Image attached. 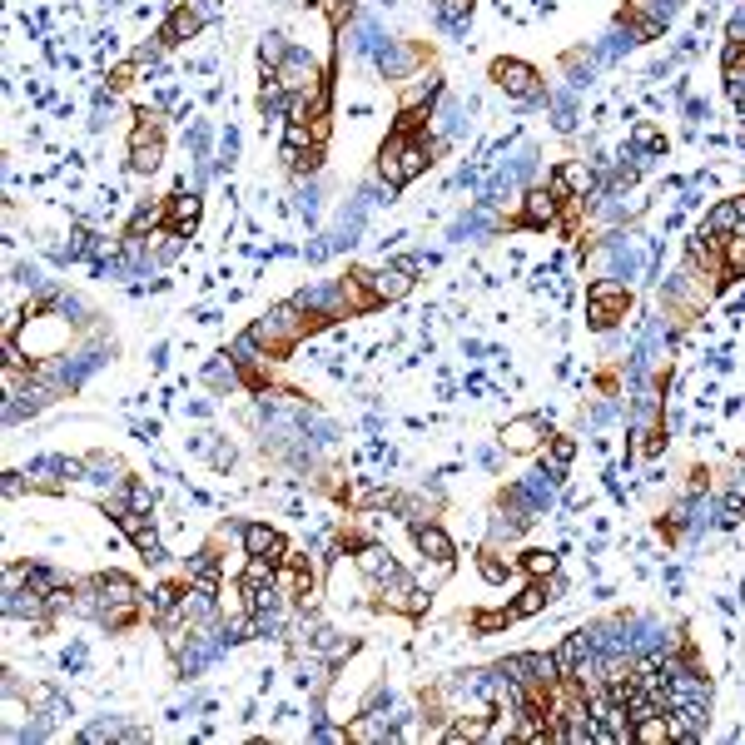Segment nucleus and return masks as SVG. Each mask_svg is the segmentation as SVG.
I'll use <instances>...</instances> for the list:
<instances>
[{
	"mask_svg": "<svg viewBox=\"0 0 745 745\" xmlns=\"http://www.w3.org/2000/svg\"><path fill=\"white\" fill-rule=\"evenodd\" d=\"M313 328H318V318H313V313H308L298 298H289V303H274L269 313H259V318L249 323V333H254V338H259V343H264L274 358H289V353H294V348L308 338V333H313Z\"/></svg>",
	"mask_w": 745,
	"mask_h": 745,
	"instance_id": "1",
	"label": "nucleus"
},
{
	"mask_svg": "<svg viewBox=\"0 0 745 745\" xmlns=\"http://www.w3.org/2000/svg\"><path fill=\"white\" fill-rule=\"evenodd\" d=\"M438 149H443V140H428V135H388L378 149V174L388 179V189H398V184L418 179Z\"/></svg>",
	"mask_w": 745,
	"mask_h": 745,
	"instance_id": "2",
	"label": "nucleus"
},
{
	"mask_svg": "<svg viewBox=\"0 0 745 745\" xmlns=\"http://www.w3.org/2000/svg\"><path fill=\"white\" fill-rule=\"evenodd\" d=\"M294 298L318 318V328L353 313V284H348V274H343V279H323V284H313V289H303V294H294Z\"/></svg>",
	"mask_w": 745,
	"mask_h": 745,
	"instance_id": "3",
	"label": "nucleus"
},
{
	"mask_svg": "<svg viewBox=\"0 0 745 745\" xmlns=\"http://www.w3.org/2000/svg\"><path fill=\"white\" fill-rule=\"evenodd\" d=\"M626 308H631V289H626L621 279H611V274L596 279L592 289H587V323L601 328V333H606L616 318H626Z\"/></svg>",
	"mask_w": 745,
	"mask_h": 745,
	"instance_id": "4",
	"label": "nucleus"
},
{
	"mask_svg": "<svg viewBox=\"0 0 745 745\" xmlns=\"http://www.w3.org/2000/svg\"><path fill=\"white\" fill-rule=\"evenodd\" d=\"M135 135H130V174H154L164 164V130H159V115L140 110L135 115Z\"/></svg>",
	"mask_w": 745,
	"mask_h": 745,
	"instance_id": "5",
	"label": "nucleus"
},
{
	"mask_svg": "<svg viewBox=\"0 0 745 745\" xmlns=\"http://www.w3.org/2000/svg\"><path fill=\"white\" fill-rule=\"evenodd\" d=\"M373 65H378V75L383 80H408V75H418V65H423V45H408V40H383L378 50H373Z\"/></svg>",
	"mask_w": 745,
	"mask_h": 745,
	"instance_id": "6",
	"label": "nucleus"
},
{
	"mask_svg": "<svg viewBox=\"0 0 745 745\" xmlns=\"http://www.w3.org/2000/svg\"><path fill=\"white\" fill-rule=\"evenodd\" d=\"M378 596H383V606L398 611V616H423V611H428V587H423L418 577H408V572H398L393 582H383Z\"/></svg>",
	"mask_w": 745,
	"mask_h": 745,
	"instance_id": "7",
	"label": "nucleus"
},
{
	"mask_svg": "<svg viewBox=\"0 0 745 745\" xmlns=\"http://www.w3.org/2000/svg\"><path fill=\"white\" fill-rule=\"evenodd\" d=\"M492 80H497L512 100H542V75H537L527 60H497V65H492Z\"/></svg>",
	"mask_w": 745,
	"mask_h": 745,
	"instance_id": "8",
	"label": "nucleus"
},
{
	"mask_svg": "<svg viewBox=\"0 0 745 745\" xmlns=\"http://www.w3.org/2000/svg\"><path fill=\"white\" fill-rule=\"evenodd\" d=\"M552 438V428H547V418H537V413H527V418H512L507 428H502V438L497 443L507 447V452H517V457H527V452H537V447H547Z\"/></svg>",
	"mask_w": 745,
	"mask_h": 745,
	"instance_id": "9",
	"label": "nucleus"
},
{
	"mask_svg": "<svg viewBox=\"0 0 745 745\" xmlns=\"http://www.w3.org/2000/svg\"><path fill=\"white\" fill-rule=\"evenodd\" d=\"M115 522H120V532L135 542V552L145 557L149 567H159V562H164V542H159V532H154L149 512H135V507H130V512H120Z\"/></svg>",
	"mask_w": 745,
	"mask_h": 745,
	"instance_id": "10",
	"label": "nucleus"
},
{
	"mask_svg": "<svg viewBox=\"0 0 745 745\" xmlns=\"http://www.w3.org/2000/svg\"><path fill=\"white\" fill-rule=\"evenodd\" d=\"M353 562H358V577H363V582H368L373 592H378L383 582H393V577L403 572V567L393 562V552H388L383 542H358V557H353Z\"/></svg>",
	"mask_w": 745,
	"mask_h": 745,
	"instance_id": "11",
	"label": "nucleus"
},
{
	"mask_svg": "<svg viewBox=\"0 0 745 745\" xmlns=\"http://www.w3.org/2000/svg\"><path fill=\"white\" fill-rule=\"evenodd\" d=\"M363 274V284H368V294H373V303H398V298L413 289V269L408 264H388V269H358Z\"/></svg>",
	"mask_w": 745,
	"mask_h": 745,
	"instance_id": "12",
	"label": "nucleus"
},
{
	"mask_svg": "<svg viewBox=\"0 0 745 745\" xmlns=\"http://www.w3.org/2000/svg\"><path fill=\"white\" fill-rule=\"evenodd\" d=\"M239 537H244V552H249V557H269L274 567H279V562H289V542H284L269 522H244V527H239Z\"/></svg>",
	"mask_w": 745,
	"mask_h": 745,
	"instance_id": "13",
	"label": "nucleus"
},
{
	"mask_svg": "<svg viewBox=\"0 0 745 745\" xmlns=\"http://www.w3.org/2000/svg\"><path fill=\"white\" fill-rule=\"evenodd\" d=\"M557 219H562V199L552 194V184L522 194V214H517V224H527V229H547V224H557Z\"/></svg>",
	"mask_w": 745,
	"mask_h": 745,
	"instance_id": "14",
	"label": "nucleus"
},
{
	"mask_svg": "<svg viewBox=\"0 0 745 745\" xmlns=\"http://www.w3.org/2000/svg\"><path fill=\"white\" fill-rule=\"evenodd\" d=\"M274 80H279V85H284L289 95H303V90H308V85H318L323 75H318L313 55H308V50H298V45H294V50L284 55V65L274 70Z\"/></svg>",
	"mask_w": 745,
	"mask_h": 745,
	"instance_id": "15",
	"label": "nucleus"
},
{
	"mask_svg": "<svg viewBox=\"0 0 745 745\" xmlns=\"http://www.w3.org/2000/svg\"><path fill=\"white\" fill-rule=\"evenodd\" d=\"M204 15H209V0H194V5H179L169 20H164V30H159V40L164 45H179V40H194L199 30H204Z\"/></svg>",
	"mask_w": 745,
	"mask_h": 745,
	"instance_id": "16",
	"label": "nucleus"
},
{
	"mask_svg": "<svg viewBox=\"0 0 745 745\" xmlns=\"http://www.w3.org/2000/svg\"><path fill=\"white\" fill-rule=\"evenodd\" d=\"M438 95H443V80H438L433 70H428V75H408V80L398 85V110H433Z\"/></svg>",
	"mask_w": 745,
	"mask_h": 745,
	"instance_id": "17",
	"label": "nucleus"
},
{
	"mask_svg": "<svg viewBox=\"0 0 745 745\" xmlns=\"http://www.w3.org/2000/svg\"><path fill=\"white\" fill-rule=\"evenodd\" d=\"M159 224H169V204H164V199H140V209L130 214L125 244H145V234H154Z\"/></svg>",
	"mask_w": 745,
	"mask_h": 745,
	"instance_id": "18",
	"label": "nucleus"
},
{
	"mask_svg": "<svg viewBox=\"0 0 745 745\" xmlns=\"http://www.w3.org/2000/svg\"><path fill=\"white\" fill-rule=\"evenodd\" d=\"M199 219H204V199H199V189H189V194H184V189H179V194H174V199H169V229H174V234H184V239H189V234H194V224H199Z\"/></svg>",
	"mask_w": 745,
	"mask_h": 745,
	"instance_id": "19",
	"label": "nucleus"
},
{
	"mask_svg": "<svg viewBox=\"0 0 745 745\" xmlns=\"http://www.w3.org/2000/svg\"><path fill=\"white\" fill-rule=\"evenodd\" d=\"M328 105H333V90H328V80H318V85H308L303 95H294V105H289V120H328Z\"/></svg>",
	"mask_w": 745,
	"mask_h": 745,
	"instance_id": "20",
	"label": "nucleus"
},
{
	"mask_svg": "<svg viewBox=\"0 0 745 745\" xmlns=\"http://www.w3.org/2000/svg\"><path fill=\"white\" fill-rule=\"evenodd\" d=\"M413 547H418L423 557H447V562H452V537L438 527V517H428V522H413Z\"/></svg>",
	"mask_w": 745,
	"mask_h": 745,
	"instance_id": "21",
	"label": "nucleus"
},
{
	"mask_svg": "<svg viewBox=\"0 0 745 745\" xmlns=\"http://www.w3.org/2000/svg\"><path fill=\"white\" fill-rule=\"evenodd\" d=\"M745 224V209H741V199H721L711 214H706V229L711 234H736Z\"/></svg>",
	"mask_w": 745,
	"mask_h": 745,
	"instance_id": "22",
	"label": "nucleus"
},
{
	"mask_svg": "<svg viewBox=\"0 0 745 745\" xmlns=\"http://www.w3.org/2000/svg\"><path fill=\"white\" fill-rule=\"evenodd\" d=\"M189 582H199V587H224V572H219L214 547H204V552L189 557Z\"/></svg>",
	"mask_w": 745,
	"mask_h": 745,
	"instance_id": "23",
	"label": "nucleus"
},
{
	"mask_svg": "<svg viewBox=\"0 0 745 745\" xmlns=\"http://www.w3.org/2000/svg\"><path fill=\"white\" fill-rule=\"evenodd\" d=\"M547 601H552V587L537 577V582H527V587H522V596L512 601V616H517V621H522V616H537Z\"/></svg>",
	"mask_w": 745,
	"mask_h": 745,
	"instance_id": "24",
	"label": "nucleus"
},
{
	"mask_svg": "<svg viewBox=\"0 0 745 745\" xmlns=\"http://www.w3.org/2000/svg\"><path fill=\"white\" fill-rule=\"evenodd\" d=\"M631 741H641V745H666V741H671V726H666V716H661V711L641 716V721L631 726Z\"/></svg>",
	"mask_w": 745,
	"mask_h": 745,
	"instance_id": "25",
	"label": "nucleus"
},
{
	"mask_svg": "<svg viewBox=\"0 0 745 745\" xmlns=\"http://www.w3.org/2000/svg\"><path fill=\"white\" fill-rule=\"evenodd\" d=\"M179 601H184V587H179V582H164V587H154V592H149V616H154V621H164Z\"/></svg>",
	"mask_w": 745,
	"mask_h": 745,
	"instance_id": "26",
	"label": "nucleus"
},
{
	"mask_svg": "<svg viewBox=\"0 0 745 745\" xmlns=\"http://www.w3.org/2000/svg\"><path fill=\"white\" fill-rule=\"evenodd\" d=\"M413 577H418V582L433 592V587H443L447 577H452V562H447V557H423V567H418Z\"/></svg>",
	"mask_w": 745,
	"mask_h": 745,
	"instance_id": "27",
	"label": "nucleus"
},
{
	"mask_svg": "<svg viewBox=\"0 0 745 745\" xmlns=\"http://www.w3.org/2000/svg\"><path fill=\"white\" fill-rule=\"evenodd\" d=\"M289 50H294V45H289L284 35H264V45H259V60H264V70H279Z\"/></svg>",
	"mask_w": 745,
	"mask_h": 745,
	"instance_id": "28",
	"label": "nucleus"
},
{
	"mask_svg": "<svg viewBox=\"0 0 745 745\" xmlns=\"http://www.w3.org/2000/svg\"><path fill=\"white\" fill-rule=\"evenodd\" d=\"M204 383H209V388H234V383H239V368H234V358L224 353V363H209V368H204Z\"/></svg>",
	"mask_w": 745,
	"mask_h": 745,
	"instance_id": "29",
	"label": "nucleus"
},
{
	"mask_svg": "<svg viewBox=\"0 0 745 745\" xmlns=\"http://www.w3.org/2000/svg\"><path fill=\"white\" fill-rule=\"evenodd\" d=\"M517 567L532 572V577H557V557H552V552H522Z\"/></svg>",
	"mask_w": 745,
	"mask_h": 745,
	"instance_id": "30",
	"label": "nucleus"
},
{
	"mask_svg": "<svg viewBox=\"0 0 745 745\" xmlns=\"http://www.w3.org/2000/svg\"><path fill=\"white\" fill-rule=\"evenodd\" d=\"M467 15H472V0H443V5H438V20H443L447 30H462Z\"/></svg>",
	"mask_w": 745,
	"mask_h": 745,
	"instance_id": "31",
	"label": "nucleus"
},
{
	"mask_svg": "<svg viewBox=\"0 0 745 745\" xmlns=\"http://www.w3.org/2000/svg\"><path fill=\"white\" fill-rule=\"evenodd\" d=\"M552 110H557V125H562V130L577 125V100H572V90H557V95H552Z\"/></svg>",
	"mask_w": 745,
	"mask_h": 745,
	"instance_id": "32",
	"label": "nucleus"
},
{
	"mask_svg": "<svg viewBox=\"0 0 745 745\" xmlns=\"http://www.w3.org/2000/svg\"><path fill=\"white\" fill-rule=\"evenodd\" d=\"M507 621H517V616H512V606H502V611H477V616H472V626H477V631H502Z\"/></svg>",
	"mask_w": 745,
	"mask_h": 745,
	"instance_id": "33",
	"label": "nucleus"
},
{
	"mask_svg": "<svg viewBox=\"0 0 745 745\" xmlns=\"http://www.w3.org/2000/svg\"><path fill=\"white\" fill-rule=\"evenodd\" d=\"M745 517V477L731 482V492H726V522H741Z\"/></svg>",
	"mask_w": 745,
	"mask_h": 745,
	"instance_id": "34",
	"label": "nucleus"
},
{
	"mask_svg": "<svg viewBox=\"0 0 745 745\" xmlns=\"http://www.w3.org/2000/svg\"><path fill=\"white\" fill-rule=\"evenodd\" d=\"M120 736H125V726H120V721H95V726L85 731V741H90V745H100V741H120Z\"/></svg>",
	"mask_w": 745,
	"mask_h": 745,
	"instance_id": "35",
	"label": "nucleus"
},
{
	"mask_svg": "<svg viewBox=\"0 0 745 745\" xmlns=\"http://www.w3.org/2000/svg\"><path fill=\"white\" fill-rule=\"evenodd\" d=\"M567 70H572V85H592V60L577 50V55H567Z\"/></svg>",
	"mask_w": 745,
	"mask_h": 745,
	"instance_id": "36",
	"label": "nucleus"
},
{
	"mask_svg": "<svg viewBox=\"0 0 745 745\" xmlns=\"http://www.w3.org/2000/svg\"><path fill=\"white\" fill-rule=\"evenodd\" d=\"M636 149H646V154H656V149H666V135H661L656 125H641V130H636Z\"/></svg>",
	"mask_w": 745,
	"mask_h": 745,
	"instance_id": "37",
	"label": "nucleus"
},
{
	"mask_svg": "<svg viewBox=\"0 0 745 745\" xmlns=\"http://www.w3.org/2000/svg\"><path fill=\"white\" fill-rule=\"evenodd\" d=\"M572 457H577V443H572V438H552V467H557V472H562Z\"/></svg>",
	"mask_w": 745,
	"mask_h": 745,
	"instance_id": "38",
	"label": "nucleus"
},
{
	"mask_svg": "<svg viewBox=\"0 0 745 745\" xmlns=\"http://www.w3.org/2000/svg\"><path fill=\"white\" fill-rule=\"evenodd\" d=\"M298 214H318V184H303L298 189Z\"/></svg>",
	"mask_w": 745,
	"mask_h": 745,
	"instance_id": "39",
	"label": "nucleus"
},
{
	"mask_svg": "<svg viewBox=\"0 0 745 745\" xmlns=\"http://www.w3.org/2000/svg\"><path fill=\"white\" fill-rule=\"evenodd\" d=\"M20 487H25V482H20V472H5V497H15Z\"/></svg>",
	"mask_w": 745,
	"mask_h": 745,
	"instance_id": "40",
	"label": "nucleus"
}]
</instances>
